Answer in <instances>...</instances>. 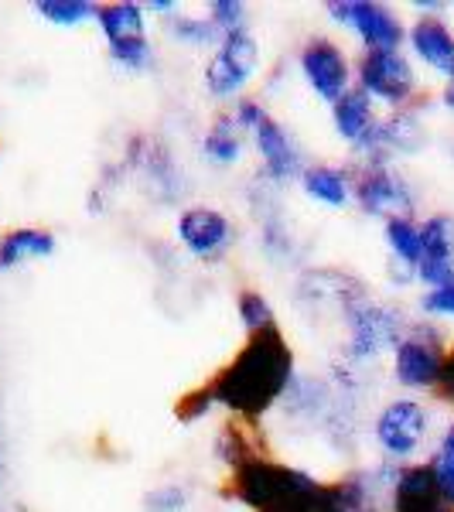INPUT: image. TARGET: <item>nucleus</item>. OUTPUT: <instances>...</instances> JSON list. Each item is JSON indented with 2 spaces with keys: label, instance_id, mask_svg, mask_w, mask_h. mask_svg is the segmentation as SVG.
I'll return each instance as SVG.
<instances>
[{
  "label": "nucleus",
  "instance_id": "nucleus-29",
  "mask_svg": "<svg viewBox=\"0 0 454 512\" xmlns=\"http://www.w3.org/2000/svg\"><path fill=\"white\" fill-rule=\"evenodd\" d=\"M144 512H188L192 506V495L181 482H164V485H154L151 492H144L140 499Z\"/></svg>",
  "mask_w": 454,
  "mask_h": 512
},
{
  "label": "nucleus",
  "instance_id": "nucleus-24",
  "mask_svg": "<svg viewBox=\"0 0 454 512\" xmlns=\"http://www.w3.org/2000/svg\"><path fill=\"white\" fill-rule=\"evenodd\" d=\"M106 59L117 72H127V76H147V72L158 65V52H154L151 35L147 38H134V41H120V45H106Z\"/></svg>",
  "mask_w": 454,
  "mask_h": 512
},
{
  "label": "nucleus",
  "instance_id": "nucleus-8",
  "mask_svg": "<svg viewBox=\"0 0 454 512\" xmlns=\"http://www.w3.org/2000/svg\"><path fill=\"white\" fill-rule=\"evenodd\" d=\"M427 99L407 106V110L379 113V123L373 134L362 140L359 151H352L356 168H383V164H396L400 158H414L427 144V123H424Z\"/></svg>",
  "mask_w": 454,
  "mask_h": 512
},
{
  "label": "nucleus",
  "instance_id": "nucleus-22",
  "mask_svg": "<svg viewBox=\"0 0 454 512\" xmlns=\"http://www.w3.org/2000/svg\"><path fill=\"white\" fill-rule=\"evenodd\" d=\"M96 28L106 45L147 38V11L137 0H113V4H96Z\"/></svg>",
  "mask_w": 454,
  "mask_h": 512
},
{
  "label": "nucleus",
  "instance_id": "nucleus-7",
  "mask_svg": "<svg viewBox=\"0 0 454 512\" xmlns=\"http://www.w3.org/2000/svg\"><path fill=\"white\" fill-rule=\"evenodd\" d=\"M260 65H263V52H260V41L253 31L222 35L202 69L205 93L222 106H233L239 96H246L250 82L257 79Z\"/></svg>",
  "mask_w": 454,
  "mask_h": 512
},
{
  "label": "nucleus",
  "instance_id": "nucleus-28",
  "mask_svg": "<svg viewBox=\"0 0 454 512\" xmlns=\"http://www.w3.org/2000/svg\"><path fill=\"white\" fill-rule=\"evenodd\" d=\"M205 18L222 35H236V31H250V7L243 0H209L205 4Z\"/></svg>",
  "mask_w": 454,
  "mask_h": 512
},
{
  "label": "nucleus",
  "instance_id": "nucleus-15",
  "mask_svg": "<svg viewBox=\"0 0 454 512\" xmlns=\"http://www.w3.org/2000/svg\"><path fill=\"white\" fill-rule=\"evenodd\" d=\"M369 287L362 284L359 277H352L349 270L338 267H308L297 274V287L294 297L297 304H308L311 311H328L342 315V308L349 301H356L359 294H366Z\"/></svg>",
  "mask_w": 454,
  "mask_h": 512
},
{
  "label": "nucleus",
  "instance_id": "nucleus-25",
  "mask_svg": "<svg viewBox=\"0 0 454 512\" xmlns=\"http://www.w3.org/2000/svg\"><path fill=\"white\" fill-rule=\"evenodd\" d=\"M236 318L243 325V335H257L277 325V311L270 304V297L257 291V287H243L236 294Z\"/></svg>",
  "mask_w": 454,
  "mask_h": 512
},
{
  "label": "nucleus",
  "instance_id": "nucleus-16",
  "mask_svg": "<svg viewBox=\"0 0 454 512\" xmlns=\"http://www.w3.org/2000/svg\"><path fill=\"white\" fill-rule=\"evenodd\" d=\"M407 55L414 65H424L444 82L454 79V28L441 14L431 18H414L407 24Z\"/></svg>",
  "mask_w": 454,
  "mask_h": 512
},
{
  "label": "nucleus",
  "instance_id": "nucleus-1",
  "mask_svg": "<svg viewBox=\"0 0 454 512\" xmlns=\"http://www.w3.org/2000/svg\"><path fill=\"white\" fill-rule=\"evenodd\" d=\"M294 376V345L287 342L284 328L274 325L267 332L246 335L233 359L205 379V390L216 407L226 410V417L263 424V417L280 407Z\"/></svg>",
  "mask_w": 454,
  "mask_h": 512
},
{
  "label": "nucleus",
  "instance_id": "nucleus-3",
  "mask_svg": "<svg viewBox=\"0 0 454 512\" xmlns=\"http://www.w3.org/2000/svg\"><path fill=\"white\" fill-rule=\"evenodd\" d=\"M315 482L318 478L311 472L267 454V458H253L246 465L233 468L226 475V495L250 512H274L284 502H291L294 495L308 492Z\"/></svg>",
  "mask_w": 454,
  "mask_h": 512
},
{
  "label": "nucleus",
  "instance_id": "nucleus-4",
  "mask_svg": "<svg viewBox=\"0 0 454 512\" xmlns=\"http://www.w3.org/2000/svg\"><path fill=\"white\" fill-rule=\"evenodd\" d=\"M379 454L390 465H414L420 461V451L434 434V410L417 396H393L376 410L369 424Z\"/></svg>",
  "mask_w": 454,
  "mask_h": 512
},
{
  "label": "nucleus",
  "instance_id": "nucleus-17",
  "mask_svg": "<svg viewBox=\"0 0 454 512\" xmlns=\"http://www.w3.org/2000/svg\"><path fill=\"white\" fill-rule=\"evenodd\" d=\"M301 192L321 209H349L352 205V164H308L301 175Z\"/></svg>",
  "mask_w": 454,
  "mask_h": 512
},
{
  "label": "nucleus",
  "instance_id": "nucleus-14",
  "mask_svg": "<svg viewBox=\"0 0 454 512\" xmlns=\"http://www.w3.org/2000/svg\"><path fill=\"white\" fill-rule=\"evenodd\" d=\"M454 280V216L451 212H431L420 219V263L417 284L424 291Z\"/></svg>",
  "mask_w": 454,
  "mask_h": 512
},
{
  "label": "nucleus",
  "instance_id": "nucleus-9",
  "mask_svg": "<svg viewBox=\"0 0 454 512\" xmlns=\"http://www.w3.org/2000/svg\"><path fill=\"white\" fill-rule=\"evenodd\" d=\"M352 205H359L362 216L393 222L417 219V188L396 164L383 168H356L352 164Z\"/></svg>",
  "mask_w": 454,
  "mask_h": 512
},
{
  "label": "nucleus",
  "instance_id": "nucleus-32",
  "mask_svg": "<svg viewBox=\"0 0 454 512\" xmlns=\"http://www.w3.org/2000/svg\"><path fill=\"white\" fill-rule=\"evenodd\" d=\"M209 410H216V403H212L205 383L195 386V390H188V393H181L178 403H175V417L181 420V424H198V420L209 417Z\"/></svg>",
  "mask_w": 454,
  "mask_h": 512
},
{
  "label": "nucleus",
  "instance_id": "nucleus-12",
  "mask_svg": "<svg viewBox=\"0 0 454 512\" xmlns=\"http://www.w3.org/2000/svg\"><path fill=\"white\" fill-rule=\"evenodd\" d=\"M175 239L192 260L198 263H222L236 246V222L216 205H185L175 219Z\"/></svg>",
  "mask_w": 454,
  "mask_h": 512
},
{
  "label": "nucleus",
  "instance_id": "nucleus-27",
  "mask_svg": "<svg viewBox=\"0 0 454 512\" xmlns=\"http://www.w3.org/2000/svg\"><path fill=\"white\" fill-rule=\"evenodd\" d=\"M35 11L55 28H82L96 21L93 0H38Z\"/></svg>",
  "mask_w": 454,
  "mask_h": 512
},
{
  "label": "nucleus",
  "instance_id": "nucleus-31",
  "mask_svg": "<svg viewBox=\"0 0 454 512\" xmlns=\"http://www.w3.org/2000/svg\"><path fill=\"white\" fill-rule=\"evenodd\" d=\"M226 110H229V117L236 120V127L243 130L246 137H253V134H257V127H260V123L270 117L267 103H263L260 96H239L233 106H226Z\"/></svg>",
  "mask_w": 454,
  "mask_h": 512
},
{
  "label": "nucleus",
  "instance_id": "nucleus-33",
  "mask_svg": "<svg viewBox=\"0 0 454 512\" xmlns=\"http://www.w3.org/2000/svg\"><path fill=\"white\" fill-rule=\"evenodd\" d=\"M434 400L444 403V407H454V338L448 345V352H444V366H441V379H437L434 386Z\"/></svg>",
  "mask_w": 454,
  "mask_h": 512
},
{
  "label": "nucleus",
  "instance_id": "nucleus-19",
  "mask_svg": "<svg viewBox=\"0 0 454 512\" xmlns=\"http://www.w3.org/2000/svg\"><path fill=\"white\" fill-rule=\"evenodd\" d=\"M328 110H332L335 137L342 140L349 151H359L362 140L373 134V127L379 123V106L356 86H352L342 99H335Z\"/></svg>",
  "mask_w": 454,
  "mask_h": 512
},
{
  "label": "nucleus",
  "instance_id": "nucleus-35",
  "mask_svg": "<svg viewBox=\"0 0 454 512\" xmlns=\"http://www.w3.org/2000/svg\"><path fill=\"white\" fill-rule=\"evenodd\" d=\"M437 103H441L444 113H451V117H454V79L441 86V93H437Z\"/></svg>",
  "mask_w": 454,
  "mask_h": 512
},
{
  "label": "nucleus",
  "instance_id": "nucleus-30",
  "mask_svg": "<svg viewBox=\"0 0 454 512\" xmlns=\"http://www.w3.org/2000/svg\"><path fill=\"white\" fill-rule=\"evenodd\" d=\"M417 308H420V318L437 321V325H441V321H454V280L420 294Z\"/></svg>",
  "mask_w": 454,
  "mask_h": 512
},
{
  "label": "nucleus",
  "instance_id": "nucleus-26",
  "mask_svg": "<svg viewBox=\"0 0 454 512\" xmlns=\"http://www.w3.org/2000/svg\"><path fill=\"white\" fill-rule=\"evenodd\" d=\"M427 465L437 478V489H441L444 502L454 509V417L441 427L434 441V451L427 454Z\"/></svg>",
  "mask_w": 454,
  "mask_h": 512
},
{
  "label": "nucleus",
  "instance_id": "nucleus-21",
  "mask_svg": "<svg viewBox=\"0 0 454 512\" xmlns=\"http://www.w3.org/2000/svg\"><path fill=\"white\" fill-rule=\"evenodd\" d=\"M246 147H250V137L236 127L229 110L216 113L202 134V158L216 164V168H236L246 158Z\"/></svg>",
  "mask_w": 454,
  "mask_h": 512
},
{
  "label": "nucleus",
  "instance_id": "nucleus-20",
  "mask_svg": "<svg viewBox=\"0 0 454 512\" xmlns=\"http://www.w3.org/2000/svg\"><path fill=\"white\" fill-rule=\"evenodd\" d=\"M59 250V239L45 226H21L0 236V270H18L28 263L48 260Z\"/></svg>",
  "mask_w": 454,
  "mask_h": 512
},
{
  "label": "nucleus",
  "instance_id": "nucleus-34",
  "mask_svg": "<svg viewBox=\"0 0 454 512\" xmlns=\"http://www.w3.org/2000/svg\"><path fill=\"white\" fill-rule=\"evenodd\" d=\"M144 11H147V18L154 14V18L168 21V18H175V14L181 11V4H178V0H147Z\"/></svg>",
  "mask_w": 454,
  "mask_h": 512
},
{
  "label": "nucleus",
  "instance_id": "nucleus-18",
  "mask_svg": "<svg viewBox=\"0 0 454 512\" xmlns=\"http://www.w3.org/2000/svg\"><path fill=\"white\" fill-rule=\"evenodd\" d=\"M267 454H270V448H267V437H263V424L239 420V417H226L219 424L216 458L226 465V475L253 458H267Z\"/></svg>",
  "mask_w": 454,
  "mask_h": 512
},
{
  "label": "nucleus",
  "instance_id": "nucleus-11",
  "mask_svg": "<svg viewBox=\"0 0 454 512\" xmlns=\"http://www.w3.org/2000/svg\"><path fill=\"white\" fill-rule=\"evenodd\" d=\"M297 72H301L304 86L311 89V96L325 106L342 99L356 82L352 55L332 35H311L297 48Z\"/></svg>",
  "mask_w": 454,
  "mask_h": 512
},
{
  "label": "nucleus",
  "instance_id": "nucleus-2",
  "mask_svg": "<svg viewBox=\"0 0 454 512\" xmlns=\"http://www.w3.org/2000/svg\"><path fill=\"white\" fill-rule=\"evenodd\" d=\"M345 342H342V366L352 373H366L383 355L396 349V342L407 332V318L393 304L376 301L373 294H359L342 308Z\"/></svg>",
  "mask_w": 454,
  "mask_h": 512
},
{
  "label": "nucleus",
  "instance_id": "nucleus-6",
  "mask_svg": "<svg viewBox=\"0 0 454 512\" xmlns=\"http://www.w3.org/2000/svg\"><path fill=\"white\" fill-rule=\"evenodd\" d=\"M356 82L352 86L362 89L376 106H386V113L407 110L424 99L420 93L417 65L407 55V48H393V52H359Z\"/></svg>",
  "mask_w": 454,
  "mask_h": 512
},
{
  "label": "nucleus",
  "instance_id": "nucleus-13",
  "mask_svg": "<svg viewBox=\"0 0 454 512\" xmlns=\"http://www.w3.org/2000/svg\"><path fill=\"white\" fill-rule=\"evenodd\" d=\"M250 144L260 158V178H267L270 185H277V188L297 185L304 168L311 164L304 158V147L297 144V137L277 117L263 120L257 127V134L250 137Z\"/></svg>",
  "mask_w": 454,
  "mask_h": 512
},
{
  "label": "nucleus",
  "instance_id": "nucleus-10",
  "mask_svg": "<svg viewBox=\"0 0 454 512\" xmlns=\"http://www.w3.org/2000/svg\"><path fill=\"white\" fill-rule=\"evenodd\" d=\"M325 14L338 28L356 35L362 52H393L407 45V21L396 14V7L379 0H332Z\"/></svg>",
  "mask_w": 454,
  "mask_h": 512
},
{
  "label": "nucleus",
  "instance_id": "nucleus-5",
  "mask_svg": "<svg viewBox=\"0 0 454 512\" xmlns=\"http://www.w3.org/2000/svg\"><path fill=\"white\" fill-rule=\"evenodd\" d=\"M448 345L451 338L437 321L427 318L407 321V332H403L396 349L390 352V369L396 386L407 393H434Z\"/></svg>",
  "mask_w": 454,
  "mask_h": 512
},
{
  "label": "nucleus",
  "instance_id": "nucleus-23",
  "mask_svg": "<svg viewBox=\"0 0 454 512\" xmlns=\"http://www.w3.org/2000/svg\"><path fill=\"white\" fill-rule=\"evenodd\" d=\"M161 31L178 48H192V52H212L219 45V31L212 28V21L205 14H185V7L175 18L161 21Z\"/></svg>",
  "mask_w": 454,
  "mask_h": 512
}]
</instances>
